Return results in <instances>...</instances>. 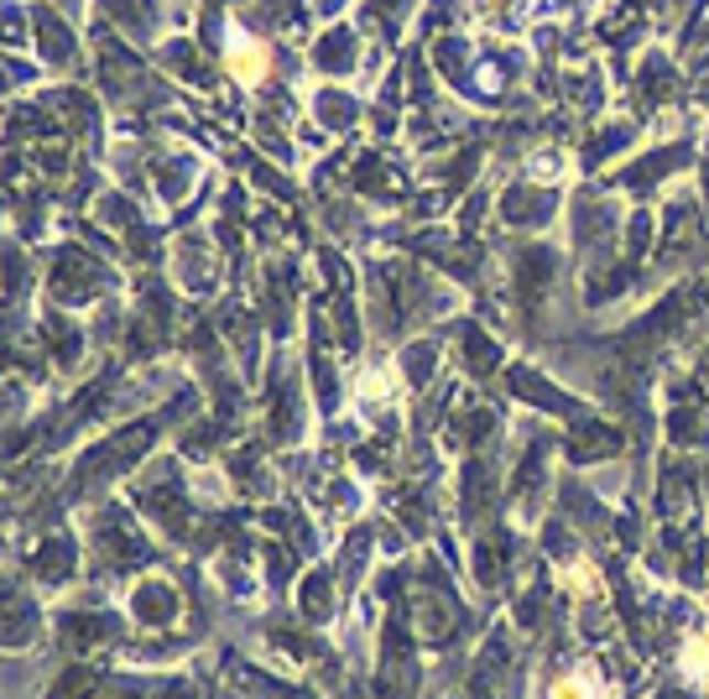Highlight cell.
Wrapping results in <instances>:
<instances>
[{
	"label": "cell",
	"instance_id": "6da1fadb",
	"mask_svg": "<svg viewBox=\"0 0 709 699\" xmlns=\"http://www.w3.org/2000/svg\"><path fill=\"white\" fill-rule=\"evenodd\" d=\"M137 621H152V626H162V621H173L177 616V596H173V585H141L137 590Z\"/></svg>",
	"mask_w": 709,
	"mask_h": 699
},
{
	"label": "cell",
	"instance_id": "7a4b0ae2",
	"mask_svg": "<svg viewBox=\"0 0 709 699\" xmlns=\"http://www.w3.org/2000/svg\"><path fill=\"white\" fill-rule=\"evenodd\" d=\"M354 63V37L350 32H329V37L318 42V68H329V74H345Z\"/></svg>",
	"mask_w": 709,
	"mask_h": 699
}]
</instances>
